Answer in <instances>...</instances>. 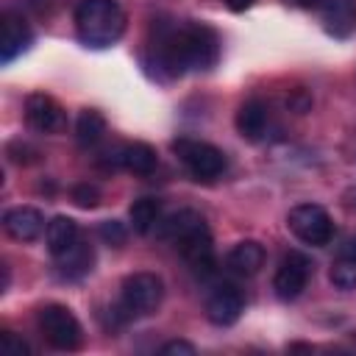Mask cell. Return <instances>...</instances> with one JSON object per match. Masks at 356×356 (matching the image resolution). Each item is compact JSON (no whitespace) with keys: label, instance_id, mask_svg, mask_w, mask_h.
Returning a JSON list of instances; mask_svg holds the SVG:
<instances>
[{"label":"cell","instance_id":"6da1fadb","mask_svg":"<svg viewBox=\"0 0 356 356\" xmlns=\"http://www.w3.org/2000/svg\"><path fill=\"white\" fill-rule=\"evenodd\" d=\"M156 50H159V64L172 75H181L186 70L214 67L220 56V39L209 25L189 22L181 28H167L159 36Z\"/></svg>","mask_w":356,"mask_h":356},{"label":"cell","instance_id":"7a4b0ae2","mask_svg":"<svg viewBox=\"0 0 356 356\" xmlns=\"http://www.w3.org/2000/svg\"><path fill=\"white\" fill-rule=\"evenodd\" d=\"M75 31L89 47H111L125 33V11L117 0H81L75 6Z\"/></svg>","mask_w":356,"mask_h":356},{"label":"cell","instance_id":"3957f363","mask_svg":"<svg viewBox=\"0 0 356 356\" xmlns=\"http://www.w3.org/2000/svg\"><path fill=\"white\" fill-rule=\"evenodd\" d=\"M164 298V281L156 273H134L122 281V292H120V312L122 317H145L153 314L161 306Z\"/></svg>","mask_w":356,"mask_h":356},{"label":"cell","instance_id":"277c9868","mask_svg":"<svg viewBox=\"0 0 356 356\" xmlns=\"http://www.w3.org/2000/svg\"><path fill=\"white\" fill-rule=\"evenodd\" d=\"M36 323H39L44 342L56 350H78L83 342V328H81L78 317L61 303L42 306L36 314Z\"/></svg>","mask_w":356,"mask_h":356},{"label":"cell","instance_id":"5b68a950","mask_svg":"<svg viewBox=\"0 0 356 356\" xmlns=\"http://www.w3.org/2000/svg\"><path fill=\"white\" fill-rule=\"evenodd\" d=\"M172 153L184 161V167L197 178V181H211L225 170V156L220 147L200 142V139H189L181 136L172 142Z\"/></svg>","mask_w":356,"mask_h":356},{"label":"cell","instance_id":"8992f818","mask_svg":"<svg viewBox=\"0 0 356 356\" xmlns=\"http://www.w3.org/2000/svg\"><path fill=\"white\" fill-rule=\"evenodd\" d=\"M286 225L289 231L312 248H323L334 239V222L328 217V211L317 203H300L286 214Z\"/></svg>","mask_w":356,"mask_h":356},{"label":"cell","instance_id":"52a82bcc","mask_svg":"<svg viewBox=\"0 0 356 356\" xmlns=\"http://www.w3.org/2000/svg\"><path fill=\"white\" fill-rule=\"evenodd\" d=\"M309 275H312V261L300 250H289L273 275V289L281 300H295L306 289Z\"/></svg>","mask_w":356,"mask_h":356},{"label":"cell","instance_id":"ba28073f","mask_svg":"<svg viewBox=\"0 0 356 356\" xmlns=\"http://www.w3.org/2000/svg\"><path fill=\"white\" fill-rule=\"evenodd\" d=\"M25 120L39 134H58L67 125L64 108L50 95H44V92L28 95V100H25Z\"/></svg>","mask_w":356,"mask_h":356},{"label":"cell","instance_id":"9c48e42d","mask_svg":"<svg viewBox=\"0 0 356 356\" xmlns=\"http://www.w3.org/2000/svg\"><path fill=\"white\" fill-rule=\"evenodd\" d=\"M245 309V298L236 286L222 284L206 298V317L214 325H234Z\"/></svg>","mask_w":356,"mask_h":356},{"label":"cell","instance_id":"30bf717a","mask_svg":"<svg viewBox=\"0 0 356 356\" xmlns=\"http://www.w3.org/2000/svg\"><path fill=\"white\" fill-rule=\"evenodd\" d=\"M181 250V256L186 259V264L192 267L195 275H211L214 273V245H211V234L209 228H197L195 234H189L186 239H181L175 245Z\"/></svg>","mask_w":356,"mask_h":356},{"label":"cell","instance_id":"8fae6325","mask_svg":"<svg viewBox=\"0 0 356 356\" xmlns=\"http://www.w3.org/2000/svg\"><path fill=\"white\" fill-rule=\"evenodd\" d=\"M3 228L17 242H33L47 225H44V214L36 206H14L3 214Z\"/></svg>","mask_w":356,"mask_h":356},{"label":"cell","instance_id":"7c38bea8","mask_svg":"<svg viewBox=\"0 0 356 356\" xmlns=\"http://www.w3.org/2000/svg\"><path fill=\"white\" fill-rule=\"evenodd\" d=\"M31 44V28L22 17L6 11L3 14V33H0V61H14Z\"/></svg>","mask_w":356,"mask_h":356},{"label":"cell","instance_id":"4fadbf2b","mask_svg":"<svg viewBox=\"0 0 356 356\" xmlns=\"http://www.w3.org/2000/svg\"><path fill=\"white\" fill-rule=\"evenodd\" d=\"M206 222H203V217H200V211H195V209H178V211H172V214H167L164 220H159V225H156V234L161 236V239H167V242H181V239H186L189 234H195L197 228H203Z\"/></svg>","mask_w":356,"mask_h":356},{"label":"cell","instance_id":"5bb4252c","mask_svg":"<svg viewBox=\"0 0 356 356\" xmlns=\"http://www.w3.org/2000/svg\"><path fill=\"white\" fill-rule=\"evenodd\" d=\"M325 31L345 39L356 31V0H323Z\"/></svg>","mask_w":356,"mask_h":356},{"label":"cell","instance_id":"9a60e30c","mask_svg":"<svg viewBox=\"0 0 356 356\" xmlns=\"http://www.w3.org/2000/svg\"><path fill=\"white\" fill-rule=\"evenodd\" d=\"M236 131L248 142H259L267 131V106L261 100H245L236 111Z\"/></svg>","mask_w":356,"mask_h":356},{"label":"cell","instance_id":"2e32d148","mask_svg":"<svg viewBox=\"0 0 356 356\" xmlns=\"http://www.w3.org/2000/svg\"><path fill=\"white\" fill-rule=\"evenodd\" d=\"M44 239H47V250H50L53 256H61V253H67V250L81 239V228H78V222H75L72 217L58 214V217H53V220L47 222Z\"/></svg>","mask_w":356,"mask_h":356},{"label":"cell","instance_id":"e0dca14e","mask_svg":"<svg viewBox=\"0 0 356 356\" xmlns=\"http://www.w3.org/2000/svg\"><path fill=\"white\" fill-rule=\"evenodd\" d=\"M225 261L239 275H256L264 267V248L256 239H245V242H239V245L231 248V253H228Z\"/></svg>","mask_w":356,"mask_h":356},{"label":"cell","instance_id":"ac0fdd59","mask_svg":"<svg viewBox=\"0 0 356 356\" xmlns=\"http://www.w3.org/2000/svg\"><path fill=\"white\" fill-rule=\"evenodd\" d=\"M56 264H58V275L61 278H70V281L83 278L92 270V264H95V250L86 242L78 239L67 253L56 256Z\"/></svg>","mask_w":356,"mask_h":356},{"label":"cell","instance_id":"d6986e66","mask_svg":"<svg viewBox=\"0 0 356 356\" xmlns=\"http://www.w3.org/2000/svg\"><path fill=\"white\" fill-rule=\"evenodd\" d=\"M120 164L134 175H150L159 167V156L147 142H128L120 147Z\"/></svg>","mask_w":356,"mask_h":356},{"label":"cell","instance_id":"ffe728a7","mask_svg":"<svg viewBox=\"0 0 356 356\" xmlns=\"http://www.w3.org/2000/svg\"><path fill=\"white\" fill-rule=\"evenodd\" d=\"M128 217H131V225L136 234H150L161 220V203L156 197H139L131 203Z\"/></svg>","mask_w":356,"mask_h":356},{"label":"cell","instance_id":"44dd1931","mask_svg":"<svg viewBox=\"0 0 356 356\" xmlns=\"http://www.w3.org/2000/svg\"><path fill=\"white\" fill-rule=\"evenodd\" d=\"M75 134L81 145H95L106 134V117L97 108H83L75 120Z\"/></svg>","mask_w":356,"mask_h":356},{"label":"cell","instance_id":"7402d4cb","mask_svg":"<svg viewBox=\"0 0 356 356\" xmlns=\"http://www.w3.org/2000/svg\"><path fill=\"white\" fill-rule=\"evenodd\" d=\"M328 278H331V284H334L337 289H345V292L353 289V286H356V261L348 259V256H339V259L331 264Z\"/></svg>","mask_w":356,"mask_h":356},{"label":"cell","instance_id":"603a6c76","mask_svg":"<svg viewBox=\"0 0 356 356\" xmlns=\"http://www.w3.org/2000/svg\"><path fill=\"white\" fill-rule=\"evenodd\" d=\"M97 234H100V239H103L106 245H114V248L125 245V239H128V228H125L120 220H103V222L97 225Z\"/></svg>","mask_w":356,"mask_h":356},{"label":"cell","instance_id":"cb8c5ba5","mask_svg":"<svg viewBox=\"0 0 356 356\" xmlns=\"http://www.w3.org/2000/svg\"><path fill=\"white\" fill-rule=\"evenodd\" d=\"M72 203L81 209H95L100 203V189L95 184H78L72 186Z\"/></svg>","mask_w":356,"mask_h":356},{"label":"cell","instance_id":"d4e9b609","mask_svg":"<svg viewBox=\"0 0 356 356\" xmlns=\"http://www.w3.org/2000/svg\"><path fill=\"white\" fill-rule=\"evenodd\" d=\"M195 350L197 348L192 342H186V339H170V342H164L159 348L161 356H195Z\"/></svg>","mask_w":356,"mask_h":356},{"label":"cell","instance_id":"484cf974","mask_svg":"<svg viewBox=\"0 0 356 356\" xmlns=\"http://www.w3.org/2000/svg\"><path fill=\"white\" fill-rule=\"evenodd\" d=\"M8 156H11V161H17V164H31V161H36V150L31 147V145H25V142H11L8 145Z\"/></svg>","mask_w":356,"mask_h":356},{"label":"cell","instance_id":"4316f807","mask_svg":"<svg viewBox=\"0 0 356 356\" xmlns=\"http://www.w3.org/2000/svg\"><path fill=\"white\" fill-rule=\"evenodd\" d=\"M0 348H3L8 356H25V353L31 350V348H28L22 339H17L11 331H3V334H0Z\"/></svg>","mask_w":356,"mask_h":356},{"label":"cell","instance_id":"83f0119b","mask_svg":"<svg viewBox=\"0 0 356 356\" xmlns=\"http://www.w3.org/2000/svg\"><path fill=\"white\" fill-rule=\"evenodd\" d=\"M339 256H348V259H353V261H356V236H350V239L342 245Z\"/></svg>","mask_w":356,"mask_h":356},{"label":"cell","instance_id":"f1b7e54d","mask_svg":"<svg viewBox=\"0 0 356 356\" xmlns=\"http://www.w3.org/2000/svg\"><path fill=\"white\" fill-rule=\"evenodd\" d=\"M222 3H225L231 11H245V8H250L256 0H222Z\"/></svg>","mask_w":356,"mask_h":356},{"label":"cell","instance_id":"f546056e","mask_svg":"<svg viewBox=\"0 0 356 356\" xmlns=\"http://www.w3.org/2000/svg\"><path fill=\"white\" fill-rule=\"evenodd\" d=\"M292 6H303V8H312V6H323V0H286Z\"/></svg>","mask_w":356,"mask_h":356}]
</instances>
